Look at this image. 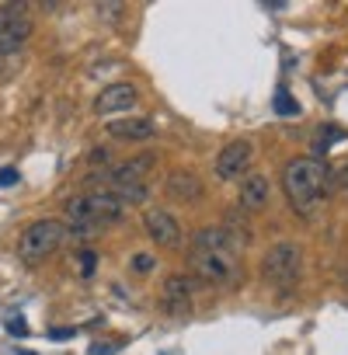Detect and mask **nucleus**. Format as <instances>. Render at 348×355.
I'll return each mask as SVG.
<instances>
[{
	"mask_svg": "<svg viewBox=\"0 0 348 355\" xmlns=\"http://www.w3.org/2000/svg\"><path fill=\"white\" fill-rule=\"evenodd\" d=\"M241 244L223 227H202L189 244V268L206 286L241 282Z\"/></svg>",
	"mask_w": 348,
	"mask_h": 355,
	"instance_id": "f257e3e1",
	"label": "nucleus"
},
{
	"mask_svg": "<svg viewBox=\"0 0 348 355\" xmlns=\"http://www.w3.org/2000/svg\"><path fill=\"white\" fill-rule=\"evenodd\" d=\"M122 216H125V206L115 196H108V192H84V196L67 202V234L94 237L105 227L122 223Z\"/></svg>",
	"mask_w": 348,
	"mask_h": 355,
	"instance_id": "f03ea898",
	"label": "nucleus"
},
{
	"mask_svg": "<svg viewBox=\"0 0 348 355\" xmlns=\"http://www.w3.org/2000/svg\"><path fill=\"white\" fill-rule=\"evenodd\" d=\"M327 182H331V171L324 160L313 157H299L289 160L282 171V189L289 196V202L303 213H313L324 199H327Z\"/></svg>",
	"mask_w": 348,
	"mask_h": 355,
	"instance_id": "7ed1b4c3",
	"label": "nucleus"
},
{
	"mask_svg": "<svg viewBox=\"0 0 348 355\" xmlns=\"http://www.w3.org/2000/svg\"><path fill=\"white\" fill-rule=\"evenodd\" d=\"M32 32H35V21H32L25 4H4L0 8V70H8L18 60V53L32 39Z\"/></svg>",
	"mask_w": 348,
	"mask_h": 355,
	"instance_id": "20e7f679",
	"label": "nucleus"
},
{
	"mask_svg": "<svg viewBox=\"0 0 348 355\" xmlns=\"http://www.w3.org/2000/svg\"><path fill=\"white\" fill-rule=\"evenodd\" d=\"M67 223L63 220H35L21 237H18V258L28 265L46 261L53 251H60V244H67Z\"/></svg>",
	"mask_w": 348,
	"mask_h": 355,
	"instance_id": "39448f33",
	"label": "nucleus"
},
{
	"mask_svg": "<svg viewBox=\"0 0 348 355\" xmlns=\"http://www.w3.org/2000/svg\"><path fill=\"white\" fill-rule=\"evenodd\" d=\"M299 268H303V248L296 241H279L272 244V251L265 254L261 261V275L272 282V286H293L299 279Z\"/></svg>",
	"mask_w": 348,
	"mask_h": 355,
	"instance_id": "423d86ee",
	"label": "nucleus"
},
{
	"mask_svg": "<svg viewBox=\"0 0 348 355\" xmlns=\"http://www.w3.org/2000/svg\"><path fill=\"white\" fill-rule=\"evenodd\" d=\"M251 164H254V146L247 139H234L216 153L213 171H216V178H223V182H237V178H244L251 171Z\"/></svg>",
	"mask_w": 348,
	"mask_h": 355,
	"instance_id": "0eeeda50",
	"label": "nucleus"
},
{
	"mask_svg": "<svg viewBox=\"0 0 348 355\" xmlns=\"http://www.w3.org/2000/svg\"><path fill=\"white\" fill-rule=\"evenodd\" d=\"M143 230L160 248H182V223L174 220L167 209H146L143 213Z\"/></svg>",
	"mask_w": 348,
	"mask_h": 355,
	"instance_id": "6e6552de",
	"label": "nucleus"
},
{
	"mask_svg": "<svg viewBox=\"0 0 348 355\" xmlns=\"http://www.w3.org/2000/svg\"><path fill=\"white\" fill-rule=\"evenodd\" d=\"M136 101H139V91H136V84L122 80V84H112V87H105V91L94 98V112H98V115H115V112H129Z\"/></svg>",
	"mask_w": 348,
	"mask_h": 355,
	"instance_id": "1a4fd4ad",
	"label": "nucleus"
},
{
	"mask_svg": "<svg viewBox=\"0 0 348 355\" xmlns=\"http://www.w3.org/2000/svg\"><path fill=\"white\" fill-rule=\"evenodd\" d=\"M153 164H157L153 153H136V157H129L125 164L112 167V171L105 174V182H108V189H112V185H136V182H146V174L153 171Z\"/></svg>",
	"mask_w": 348,
	"mask_h": 355,
	"instance_id": "9d476101",
	"label": "nucleus"
},
{
	"mask_svg": "<svg viewBox=\"0 0 348 355\" xmlns=\"http://www.w3.org/2000/svg\"><path fill=\"white\" fill-rule=\"evenodd\" d=\"M192 293H195V279L189 275H171L164 282V310L182 317V313H192Z\"/></svg>",
	"mask_w": 348,
	"mask_h": 355,
	"instance_id": "9b49d317",
	"label": "nucleus"
},
{
	"mask_svg": "<svg viewBox=\"0 0 348 355\" xmlns=\"http://www.w3.org/2000/svg\"><path fill=\"white\" fill-rule=\"evenodd\" d=\"M164 192L174 202H199L202 199V178L192 171H171L164 178Z\"/></svg>",
	"mask_w": 348,
	"mask_h": 355,
	"instance_id": "f8f14e48",
	"label": "nucleus"
},
{
	"mask_svg": "<svg viewBox=\"0 0 348 355\" xmlns=\"http://www.w3.org/2000/svg\"><path fill=\"white\" fill-rule=\"evenodd\" d=\"M272 199V185H268V178L265 174H247L244 178V185H241V206L244 209H265Z\"/></svg>",
	"mask_w": 348,
	"mask_h": 355,
	"instance_id": "ddd939ff",
	"label": "nucleus"
},
{
	"mask_svg": "<svg viewBox=\"0 0 348 355\" xmlns=\"http://www.w3.org/2000/svg\"><path fill=\"white\" fill-rule=\"evenodd\" d=\"M108 132H112V139L143 143V139H150L157 129H153V122H150V119H119V122H112V125H108Z\"/></svg>",
	"mask_w": 348,
	"mask_h": 355,
	"instance_id": "4468645a",
	"label": "nucleus"
},
{
	"mask_svg": "<svg viewBox=\"0 0 348 355\" xmlns=\"http://www.w3.org/2000/svg\"><path fill=\"white\" fill-rule=\"evenodd\" d=\"M108 196H115L122 206H143L146 199H150V189H146V182H136V185H112V189H105Z\"/></svg>",
	"mask_w": 348,
	"mask_h": 355,
	"instance_id": "2eb2a0df",
	"label": "nucleus"
},
{
	"mask_svg": "<svg viewBox=\"0 0 348 355\" xmlns=\"http://www.w3.org/2000/svg\"><path fill=\"white\" fill-rule=\"evenodd\" d=\"M345 136H348V132H341L338 125H324V129H320V136L313 139V150H317V153H324L331 143H341Z\"/></svg>",
	"mask_w": 348,
	"mask_h": 355,
	"instance_id": "dca6fc26",
	"label": "nucleus"
},
{
	"mask_svg": "<svg viewBox=\"0 0 348 355\" xmlns=\"http://www.w3.org/2000/svg\"><path fill=\"white\" fill-rule=\"evenodd\" d=\"M275 115H299V105H296V98L286 87L275 91Z\"/></svg>",
	"mask_w": 348,
	"mask_h": 355,
	"instance_id": "f3484780",
	"label": "nucleus"
},
{
	"mask_svg": "<svg viewBox=\"0 0 348 355\" xmlns=\"http://www.w3.org/2000/svg\"><path fill=\"white\" fill-rule=\"evenodd\" d=\"M94 268H98V254H94L91 248H84V251H80V275H84V279H91V275H94Z\"/></svg>",
	"mask_w": 348,
	"mask_h": 355,
	"instance_id": "a211bd4d",
	"label": "nucleus"
},
{
	"mask_svg": "<svg viewBox=\"0 0 348 355\" xmlns=\"http://www.w3.org/2000/svg\"><path fill=\"white\" fill-rule=\"evenodd\" d=\"M153 268H157V258H153V254H136V258H132V272H136V275H146V272H153Z\"/></svg>",
	"mask_w": 348,
	"mask_h": 355,
	"instance_id": "6ab92c4d",
	"label": "nucleus"
},
{
	"mask_svg": "<svg viewBox=\"0 0 348 355\" xmlns=\"http://www.w3.org/2000/svg\"><path fill=\"white\" fill-rule=\"evenodd\" d=\"M18 182H21L18 167H4V171H0V189H8V185H18Z\"/></svg>",
	"mask_w": 348,
	"mask_h": 355,
	"instance_id": "aec40b11",
	"label": "nucleus"
},
{
	"mask_svg": "<svg viewBox=\"0 0 348 355\" xmlns=\"http://www.w3.org/2000/svg\"><path fill=\"white\" fill-rule=\"evenodd\" d=\"M8 331H11L15 338H25V334H28V324L18 317V320H11V324H8Z\"/></svg>",
	"mask_w": 348,
	"mask_h": 355,
	"instance_id": "412c9836",
	"label": "nucleus"
},
{
	"mask_svg": "<svg viewBox=\"0 0 348 355\" xmlns=\"http://www.w3.org/2000/svg\"><path fill=\"white\" fill-rule=\"evenodd\" d=\"M112 352H119V341H105V345L91 348V355H112Z\"/></svg>",
	"mask_w": 348,
	"mask_h": 355,
	"instance_id": "4be33fe9",
	"label": "nucleus"
},
{
	"mask_svg": "<svg viewBox=\"0 0 348 355\" xmlns=\"http://www.w3.org/2000/svg\"><path fill=\"white\" fill-rule=\"evenodd\" d=\"M73 334H77V327H56V331H49V338H56V341H67Z\"/></svg>",
	"mask_w": 348,
	"mask_h": 355,
	"instance_id": "5701e85b",
	"label": "nucleus"
},
{
	"mask_svg": "<svg viewBox=\"0 0 348 355\" xmlns=\"http://www.w3.org/2000/svg\"><path fill=\"white\" fill-rule=\"evenodd\" d=\"M105 157H108L105 150H94V153H91V164H105Z\"/></svg>",
	"mask_w": 348,
	"mask_h": 355,
	"instance_id": "b1692460",
	"label": "nucleus"
},
{
	"mask_svg": "<svg viewBox=\"0 0 348 355\" xmlns=\"http://www.w3.org/2000/svg\"><path fill=\"white\" fill-rule=\"evenodd\" d=\"M338 182H341V189H348V167L341 171V178H338Z\"/></svg>",
	"mask_w": 348,
	"mask_h": 355,
	"instance_id": "393cba45",
	"label": "nucleus"
},
{
	"mask_svg": "<svg viewBox=\"0 0 348 355\" xmlns=\"http://www.w3.org/2000/svg\"><path fill=\"white\" fill-rule=\"evenodd\" d=\"M15 355H32V352H25V348H18V352H15Z\"/></svg>",
	"mask_w": 348,
	"mask_h": 355,
	"instance_id": "a878e982",
	"label": "nucleus"
}]
</instances>
